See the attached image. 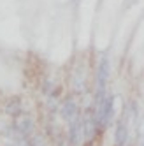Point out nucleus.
I'll use <instances>...</instances> for the list:
<instances>
[{"mask_svg":"<svg viewBox=\"0 0 144 146\" xmlns=\"http://www.w3.org/2000/svg\"><path fill=\"white\" fill-rule=\"evenodd\" d=\"M7 113L9 114H21V102L19 99H13L7 106Z\"/></svg>","mask_w":144,"mask_h":146,"instance_id":"39448f33","label":"nucleus"},{"mask_svg":"<svg viewBox=\"0 0 144 146\" xmlns=\"http://www.w3.org/2000/svg\"><path fill=\"white\" fill-rule=\"evenodd\" d=\"M21 123V127H18L19 130H21L23 134H26V132H30V129H32V120L30 118H23V120H19L18 121V125Z\"/></svg>","mask_w":144,"mask_h":146,"instance_id":"423d86ee","label":"nucleus"},{"mask_svg":"<svg viewBox=\"0 0 144 146\" xmlns=\"http://www.w3.org/2000/svg\"><path fill=\"white\" fill-rule=\"evenodd\" d=\"M109 56L107 55H102L100 62H98V69H97V106L104 100L106 97V86H107V81H109Z\"/></svg>","mask_w":144,"mask_h":146,"instance_id":"f257e3e1","label":"nucleus"},{"mask_svg":"<svg viewBox=\"0 0 144 146\" xmlns=\"http://www.w3.org/2000/svg\"><path fill=\"white\" fill-rule=\"evenodd\" d=\"M61 111H63V116L67 118V120H74L76 118V111H77V106H76V104L74 102H72V100H69V102H65V106H63V109H61Z\"/></svg>","mask_w":144,"mask_h":146,"instance_id":"20e7f679","label":"nucleus"},{"mask_svg":"<svg viewBox=\"0 0 144 146\" xmlns=\"http://www.w3.org/2000/svg\"><path fill=\"white\" fill-rule=\"evenodd\" d=\"M114 139H116V146H125V144H127V141H128V125H127V116H123V118L118 121Z\"/></svg>","mask_w":144,"mask_h":146,"instance_id":"f03ea898","label":"nucleus"},{"mask_svg":"<svg viewBox=\"0 0 144 146\" xmlns=\"http://www.w3.org/2000/svg\"><path fill=\"white\" fill-rule=\"evenodd\" d=\"M85 137V132H83V123L79 120H72V125H70V143L72 144H81Z\"/></svg>","mask_w":144,"mask_h":146,"instance_id":"7ed1b4c3","label":"nucleus"}]
</instances>
